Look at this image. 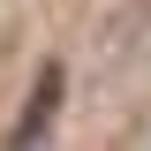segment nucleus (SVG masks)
<instances>
[{
  "label": "nucleus",
  "instance_id": "nucleus-1",
  "mask_svg": "<svg viewBox=\"0 0 151 151\" xmlns=\"http://www.w3.org/2000/svg\"><path fill=\"white\" fill-rule=\"evenodd\" d=\"M53 98H60V76H45V83H38V98H30V113H23V129H15V151H38V136H45V113H53Z\"/></svg>",
  "mask_w": 151,
  "mask_h": 151
}]
</instances>
